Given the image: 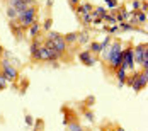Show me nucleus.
Segmentation results:
<instances>
[{"mask_svg":"<svg viewBox=\"0 0 148 131\" xmlns=\"http://www.w3.org/2000/svg\"><path fill=\"white\" fill-rule=\"evenodd\" d=\"M78 60H80L84 65H87V67H92V65L97 63V58H95L90 51H82V53L78 55Z\"/></svg>","mask_w":148,"mask_h":131,"instance_id":"nucleus-3","label":"nucleus"},{"mask_svg":"<svg viewBox=\"0 0 148 131\" xmlns=\"http://www.w3.org/2000/svg\"><path fill=\"white\" fill-rule=\"evenodd\" d=\"M68 128H70V131H84V130H82V126H80L78 123H70V124H68Z\"/></svg>","mask_w":148,"mask_h":131,"instance_id":"nucleus-19","label":"nucleus"},{"mask_svg":"<svg viewBox=\"0 0 148 131\" xmlns=\"http://www.w3.org/2000/svg\"><path fill=\"white\" fill-rule=\"evenodd\" d=\"M53 49H56L58 53H65V49H66V43H65L63 36H58V38L53 41Z\"/></svg>","mask_w":148,"mask_h":131,"instance_id":"nucleus-4","label":"nucleus"},{"mask_svg":"<svg viewBox=\"0 0 148 131\" xmlns=\"http://www.w3.org/2000/svg\"><path fill=\"white\" fill-rule=\"evenodd\" d=\"M0 63H2V72H3V75L9 78V82H10V80H17V77H19V72L15 70L14 67H12V65H10V63H9V61H7L5 58L2 60Z\"/></svg>","mask_w":148,"mask_h":131,"instance_id":"nucleus-2","label":"nucleus"},{"mask_svg":"<svg viewBox=\"0 0 148 131\" xmlns=\"http://www.w3.org/2000/svg\"><path fill=\"white\" fill-rule=\"evenodd\" d=\"M0 85H2V88H5L9 85V78H7L3 73H0Z\"/></svg>","mask_w":148,"mask_h":131,"instance_id":"nucleus-17","label":"nucleus"},{"mask_svg":"<svg viewBox=\"0 0 148 131\" xmlns=\"http://www.w3.org/2000/svg\"><path fill=\"white\" fill-rule=\"evenodd\" d=\"M92 9H94V7H92L90 3H82V5H78L77 12H78L80 15L82 14H89V12H92Z\"/></svg>","mask_w":148,"mask_h":131,"instance_id":"nucleus-7","label":"nucleus"},{"mask_svg":"<svg viewBox=\"0 0 148 131\" xmlns=\"http://www.w3.org/2000/svg\"><path fill=\"white\" fill-rule=\"evenodd\" d=\"M7 17H9V19H12V21L17 19V10H15L14 7H10V5H9V9H7Z\"/></svg>","mask_w":148,"mask_h":131,"instance_id":"nucleus-14","label":"nucleus"},{"mask_svg":"<svg viewBox=\"0 0 148 131\" xmlns=\"http://www.w3.org/2000/svg\"><path fill=\"white\" fill-rule=\"evenodd\" d=\"M107 12H109V10H106L102 7H95V12H92V15H94V17H99V19H104V17L107 15Z\"/></svg>","mask_w":148,"mask_h":131,"instance_id":"nucleus-10","label":"nucleus"},{"mask_svg":"<svg viewBox=\"0 0 148 131\" xmlns=\"http://www.w3.org/2000/svg\"><path fill=\"white\" fill-rule=\"evenodd\" d=\"M116 77H118L119 87H123V85H124V82H126V77H128V75H126V70H124V68H121V67L116 68Z\"/></svg>","mask_w":148,"mask_h":131,"instance_id":"nucleus-5","label":"nucleus"},{"mask_svg":"<svg viewBox=\"0 0 148 131\" xmlns=\"http://www.w3.org/2000/svg\"><path fill=\"white\" fill-rule=\"evenodd\" d=\"M101 51H102L101 43H90V53L92 55H101Z\"/></svg>","mask_w":148,"mask_h":131,"instance_id":"nucleus-11","label":"nucleus"},{"mask_svg":"<svg viewBox=\"0 0 148 131\" xmlns=\"http://www.w3.org/2000/svg\"><path fill=\"white\" fill-rule=\"evenodd\" d=\"M85 117H87V119H89L90 123H92V121H94V114H92V112H90V111H85Z\"/></svg>","mask_w":148,"mask_h":131,"instance_id":"nucleus-23","label":"nucleus"},{"mask_svg":"<svg viewBox=\"0 0 148 131\" xmlns=\"http://www.w3.org/2000/svg\"><path fill=\"white\" fill-rule=\"evenodd\" d=\"M53 2H55V0H46V3H48V7H51V5H53Z\"/></svg>","mask_w":148,"mask_h":131,"instance_id":"nucleus-27","label":"nucleus"},{"mask_svg":"<svg viewBox=\"0 0 148 131\" xmlns=\"http://www.w3.org/2000/svg\"><path fill=\"white\" fill-rule=\"evenodd\" d=\"M112 131H116V130H112Z\"/></svg>","mask_w":148,"mask_h":131,"instance_id":"nucleus-31","label":"nucleus"},{"mask_svg":"<svg viewBox=\"0 0 148 131\" xmlns=\"http://www.w3.org/2000/svg\"><path fill=\"white\" fill-rule=\"evenodd\" d=\"M77 38H78V32H68V34H65L63 36V39H65V43L72 44V43H77Z\"/></svg>","mask_w":148,"mask_h":131,"instance_id":"nucleus-8","label":"nucleus"},{"mask_svg":"<svg viewBox=\"0 0 148 131\" xmlns=\"http://www.w3.org/2000/svg\"><path fill=\"white\" fill-rule=\"evenodd\" d=\"M131 7H133V9H138V7H140V2H133Z\"/></svg>","mask_w":148,"mask_h":131,"instance_id":"nucleus-25","label":"nucleus"},{"mask_svg":"<svg viewBox=\"0 0 148 131\" xmlns=\"http://www.w3.org/2000/svg\"><path fill=\"white\" fill-rule=\"evenodd\" d=\"M51 24H53V21H51V19L45 21V24H43V29H45V31H49V29H51Z\"/></svg>","mask_w":148,"mask_h":131,"instance_id":"nucleus-22","label":"nucleus"},{"mask_svg":"<svg viewBox=\"0 0 148 131\" xmlns=\"http://www.w3.org/2000/svg\"><path fill=\"white\" fill-rule=\"evenodd\" d=\"M116 131H124V130H123V128H118V130H116Z\"/></svg>","mask_w":148,"mask_h":131,"instance_id":"nucleus-29","label":"nucleus"},{"mask_svg":"<svg viewBox=\"0 0 148 131\" xmlns=\"http://www.w3.org/2000/svg\"><path fill=\"white\" fill-rule=\"evenodd\" d=\"M58 36H60L58 32H55V31H48V38H46V39H49V41H55Z\"/></svg>","mask_w":148,"mask_h":131,"instance_id":"nucleus-20","label":"nucleus"},{"mask_svg":"<svg viewBox=\"0 0 148 131\" xmlns=\"http://www.w3.org/2000/svg\"><path fill=\"white\" fill-rule=\"evenodd\" d=\"M92 19H94V15H92V12H89V14H82V21H84V24H85V26L92 22Z\"/></svg>","mask_w":148,"mask_h":131,"instance_id":"nucleus-16","label":"nucleus"},{"mask_svg":"<svg viewBox=\"0 0 148 131\" xmlns=\"http://www.w3.org/2000/svg\"><path fill=\"white\" fill-rule=\"evenodd\" d=\"M78 2H80V0H70V3H72V5H75V3H78Z\"/></svg>","mask_w":148,"mask_h":131,"instance_id":"nucleus-28","label":"nucleus"},{"mask_svg":"<svg viewBox=\"0 0 148 131\" xmlns=\"http://www.w3.org/2000/svg\"><path fill=\"white\" fill-rule=\"evenodd\" d=\"M106 3H107V7H109V9L118 7V0H106Z\"/></svg>","mask_w":148,"mask_h":131,"instance_id":"nucleus-21","label":"nucleus"},{"mask_svg":"<svg viewBox=\"0 0 148 131\" xmlns=\"http://www.w3.org/2000/svg\"><path fill=\"white\" fill-rule=\"evenodd\" d=\"M0 90H3V88H2V85H0Z\"/></svg>","mask_w":148,"mask_h":131,"instance_id":"nucleus-30","label":"nucleus"},{"mask_svg":"<svg viewBox=\"0 0 148 131\" xmlns=\"http://www.w3.org/2000/svg\"><path fill=\"white\" fill-rule=\"evenodd\" d=\"M138 82H140L141 88L147 87V82H148V70H143L141 73H138Z\"/></svg>","mask_w":148,"mask_h":131,"instance_id":"nucleus-6","label":"nucleus"},{"mask_svg":"<svg viewBox=\"0 0 148 131\" xmlns=\"http://www.w3.org/2000/svg\"><path fill=\"white\" fill-rule=\"evenodd\" d=\"M130 17H131V12H128V10H121L119 14H116L118 22H124V21H128Z\"/></svg>","mask_w":148,"mask_h":131,"instance_id":"nucleus-9","label":"nucleus"},{"mask_svg":"<svg viewBox=\"0 0 148 131\" xmlns=\"http://www.w3.org/2000/svg\"><path fill=\"white\" fill-rule=\"evenodd\" d=\"M77 41H78L80 44H87V43H89V32H87V31L80 32V34H78V38H77Z\"/></svg>","mask_w":148,"mask_h":131,"instance_id":"nucleus-12","label":"nucleus"},{"mask_svg":"<svg viewBox=\"0 0 148 131\" xmlns=\"http://www.w3.org/2000/svg\"><path fill=\"white\" fill-rule=\"evenodd\" d=\"M39 31H41V26H39L38 22H34L32 26H29V34H31V36H36Z\"/></svg>","mask_w":148,"mask_h":131,"instance_id":"nucleus-13","label":"nucleus"},{"mask_svg":"<svg viewBox=\"0 0 148 131\" xmlns=\"http://www.w3.org/2000/svg\"><path fill=\"white\" fill-rule=\"evenodd\" d=\"M133 61H134V58H133V48L131 46H128L126 49H123V55H121V68H124L126 72L130 70V68H133Z\"/></svg>","mask_w":148,"mask_h":131,"instance_id":"nucleus-1","label":"nucleus"},{"mask_svg":"<svg viewBox=\"0 0 148 131\" xmlns=\"http://www.w3.org/2000/svg\"><path fill=\"white\" fill-rule=\"evenodd\" d=\"M136 19L133 22H147V12H136Z\"/></svg>","mask_w":148,"mask_h":131,"instance_id":"nucleus-15","label":"nucleus"},{"mask_svg":"<svg viewBox=\"0 0 148 131\" xmlns=\"http://www.w3.org/2000/svg\"><path fill=\"white\" fill-rule=\"evenodd\" d=\"M119 29L121 31H131L133 29V26H131L130 22H121V24H119Z\"/></svg>","mask_w":148,"mask_h":131,"instance_id":"nucleus-18","label":"nucleus"},{"mask_svg":"<svg viewBox=\"0 0 148 131\" xmlns=\"http://www.w3.org/2000/svg\"><path fill=\"white\" fill-rule=\"evenodd\" d=\"M21 2H26V3H29V5H34V0H21Z\"/></svg>","mask_w":148,"mask_h":131,"instance_id":"nucleus-26","label":"nucleus"},{"mask_svg":"<svg viewBox=\"0 0 148 131\" xmlns=\"http://www.w3.org/2000/svg\"><path fill=\"white\" fill-rule=\"evenodd\" d=\"M26 123H27V124H32V117H31L29 114L26 116Z\"/></svg>","mask_w":148,"mask_h":131,"instance_id":"nucleus-24","label":"nucleus"}]
</instances>
